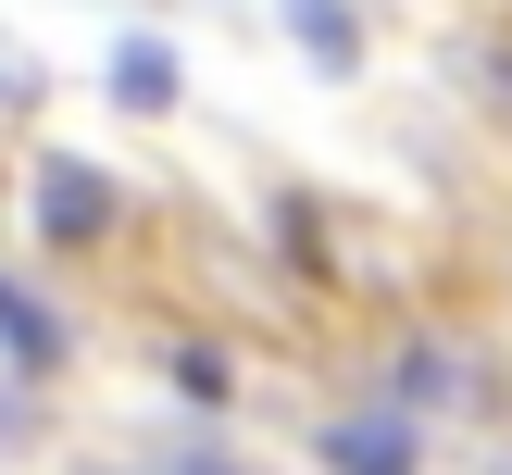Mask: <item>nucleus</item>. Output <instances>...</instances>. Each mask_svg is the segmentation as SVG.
<instances>
[{
	"instance_id": "1",
	"label": "nucleus",
	"mask_w": 512,
	"mask_h": 475,
	"mask_svg": "<svg viewBox=\"0 0 512 475\" xmlns=\"http://www.w3.org/2000/svg\"><path fill=\"white\" fill-rule=\"evenodd\" d=\"M113 213H125V200H113L100 163H38V238H75V250H88Z\"/></svg>"
},
{
	"instance_id": "2",
	"label": "nucleus",
	"mask_w": 512,
	"mask_h": 475,
	"mask_svg": "<svg viewBox=\"0 0 512 475\" xmlns=\"http://www.w3.org/2000/svg\"><path fill=\"white\" fill-rule=\"evenodd\" d=\"M0 350H13L25 375H50V363H63V325H50V300H25L13 275H0Z\"/></svg>"
},
{
	"instance_id": "3",
	"label": "nucleus",
	"mask_w": 512,
	"mask_h": 475,
	"mask_svg": "<svg viewBox=\"0 0 512 475\" xmlns=\"http://www.w3.org/2000/svg\"><path fill=\"white\" fill-rule=\"evenodd\" d=\"M338 463H350V475H400L413 438H400V425H338Z\"/></svg>"
},
{
	"instance_id": "4",
	"label": "nucleus",
	"mask_w": 512,
	"mask_h": 475,
	"mask_svg": "<svg viewBox=\"0 0 512 475\" xmlns=\"http://www.w3.org/2000/svg\"><path fill=\"white\" fill-rule=\"evenodd\" d=\"M288 25H300L313 63H350V13H338V0H288Z\"/></svg>"
},
{
	"instance_id": "5",
	"label": "nucleus",
	"mask_w": 512,
	"mask_h": 475,
	"mask_svg": "<svg viewBox=\"0 0 512 475\" xmlns=\"http://www.w3.org/2000/svg\"><path fill=\"white\" fill-rule=\"evenodd\" d=\"M113 100H175V63L163 50H113Z\"/></svg>"
},
{
	"instance_id": "6",
	"label": "nucleus",
	"mask_w": 512,
	"mask_h": 475,
	"mask_svg": "<svg viewBox=\"0 0 512 475\" xmlns=\"http://www.w3.org/2000/svg\"><path fill=\"white\" fill-rule=\"evenodd\" d=\"M175 475H225V463H213V450H188V463H175Z\"/></svg>"
}]
</instances>
